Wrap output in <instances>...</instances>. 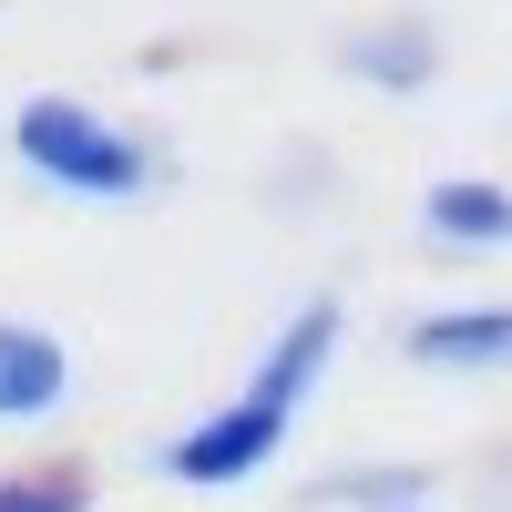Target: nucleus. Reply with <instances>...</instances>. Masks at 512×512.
I'll return each instance as SVG.
<instances>
[{
  "instance_id": "1",
  "label": "nucleus",
  "mask_w": 512,
  "mask_h": 512,
  "mask_svg": "<svg viewBox=\"0 0 512 512\" xmlns=\"http://www.w3.org/2000/svg\"><path fill=\"white\" fill-rule=\"evenodd\" d=\"M11 164L52 195H82V205H144L164 195V144H144L134 123H113L93 93H31L11 113Z\"/></svg>"
},
{
  "instance_id": "2",
  "label": "nucleus",
  "mask_w": 512,
  "mask_h": 512,
  "mask_svg": "<svg viewBox=\"0 0 512 512\" xmlns=\"http://www.w3.org/2000/svg\"><path fill=\"white\" fill-rule=\"evenodd\" d=\"M287 431H297V420L256 410V400L236 390L226 410H205L195 431H175V441H164V482H185V492H236V482H256V472H267V461L287 451Z\"/></svg>"
},
{
  "instance_id": "3",
  "label": "nucleus",
  "mask_w": 512,
  "mask_h": 512,
  "mask_svg": "<svg viewBox=\"0 0 512 512\" xmlns=\"http://www.w3.org/2000/svg\"><path fill=\"white\" fill-rule=\"evenodd\" d=\"M338 338H349V308H338V297H308V308H287V328H277L267 349H256V369H246V400H256V410H277V420H297V400L328 379Z\"/></svg>"
},
{
  "instance_id": "4",
  "label": "nucleus",
  "mask_w": 512,
  "mask_h": 512,
  "mask_svg": "<svg viewBox=\"0 0 512 512\" xmlns=\"http://www.w3.org/2000/svg\"><path fill=\"white\" fill-rule=\"evenodd\" d=\"M62 400H72V349L41 318H0V431L62 420Z\"/></svg>"
},
{
  "instance_id": "5",
  "label": "nucleus",
  "mask_w": 512,
  "mask_h": 512,
  "mask_svg": "<svg viewBox=\"0 0 512 512\" xmlns=\"http://www.w3.org/2000/svg\"><path fill=\"white\" fill-rule=\"evenodd\" d=\"M400 349L420 369H512V297H482V308H420L400 328Z\"/></svg>"
},
{
  "instance_id": "6",
  "label": "nucleus",
  "mask_w": 512,
  "mask_h": 512,
  "mask_svg": "<svg viewBox=\"0 0 512 512\" xmlns=\"http://www.w3.org/2000/svg\"><path fill=\"white\" fill-rule=\"evenodd\" d=\"M338 72L369 82V93H431V72H441V31L400 11V21H359L349 41H338Z\"/></svg>"
},
{
  "instance_id": "7",
  "label": "nucleus",
  "mask_w": 512,
  "mask_h": 512,
  "mask_svg": "<svg viewBox=\"0 0 512 512\" xmlns=\"http://www.w3.org/2000/svg\"><path fill=\"white\" fill-rule=\"evenodd\" d=\"M420 236H431L441 256H492V246H512V185H492V175H441L431 195H420Z\"/></svg>"
},
{
  "instance_id": "8",
  "label": "nucleus",
  "mask_w": 512,
  "mask_h": 512,
  "mask_svg": "<svg viewBox=\"0 0 512 512\" xmlns=\"http://www.w3.org/2000/svg\"><path fill=\"white\" fill-rule=\"evenodd\" d=\"M93 472L82 461H21V472H0V512H93Z\"/></svg>"
},
{
  "instance_id": "9",
  "label": "nucleus",
  "mask_w": 512,
  "mask_h": 512,
  "mask_svg": "<svg viewBox=\"0 0 512 512\" xmlns=\"http://www.w3.org/2000/svg\"><path fill=\"white\" fill-rule=\"evenodd\" d=\"M420 492H431V472H338V482H318V502H349V512H400Z\"/></svg>"
},
{
  "instance_id": "10",
  "label": "nucleus",
  "mask_w": 512,
  "mask_h": 512,
  "mask_svg": "<svg viewBox=\"0 0 512 512\" xmlns=\"http://www.w3.org/2000/svg\"><path fill=\"white\" fill-rule=\"evenodd\" d=\"M400 512H431V502H400Z\"/></svg>"
}]
</instances>
